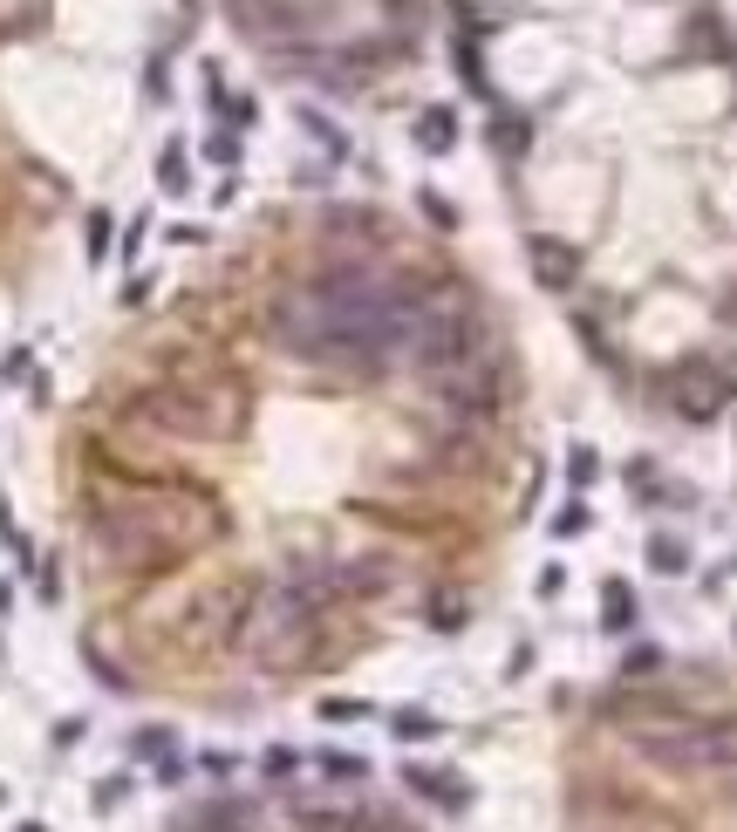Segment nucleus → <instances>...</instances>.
<instances>
[{
	"mask_svg": "<svg viewBox=\"0 0 737 832\" xmlns=\"http://www.w3.org/2000/svg\"><path fill=\"white\" fill-rule=\"evenodd\" d=\"M485 362V314L478 307H430L424 321L410 328V369L424 376H451V369H471Z\"/></svg>",
	"mask_w": 737,
	"mask_h": 832,
	"instance_id": "nucleus-3",
	"label": "nucleus"
},
{
	"mask_svg": "<svg viewBox=\"0 0 737 832\" xmlns=\"http://www.w3.org/2000/svg\"><path fill=\"white\" fill-rule=\"evenodd\" d=\"M649 560H656V573H683V567H690L683 539H656V546H649Z\"/></svg>",
	"mask_w": 737,
	"mask_h": 832,
	"instance_id": "nucleus-10",
	"label": "nucleus"
},
{
	"mask_svg": "<svg viewBox=\"0 0 737 832\" xmlns=\"http://www.w3.org/2000/svg\"><path fill=\"white\" fill-rule=\"evenodd\" d=\"M164 185H171V191H185V185H192V178H185V157H178V151L164 157Z\"/></svg>",
	"mask_w": 737,
	"mask_h": 832,
	"instance_id": "nucleus-15",
	"label": "nucleus"
},
{
	"mask_svg": "<svg viewBox=\"0 0 737 832\" xmlns=\"http://www.w3.org/2000/svg\"><path fill=\"white\" fill-rule=\"evenodd\" d=\"M594 471H601V464H594V451H574V457H567V478H574V485H594Z\"/></svg>",
	"mask_w": 737,
	"mask_h": 832,
	"instance_id": "nucleus-13",
	"label": "nucleus"
},
{
	"mask_svg": "<svg viewBox=\"0 0 737 832\" xmlns=\"http://www.w3.org/2000/svg\"><path fill=\"white\" fill-rule=\"evenodd\" d=\"M621 669H628V676H656V669H662V655H656V648H635V655H628Z\"/></svg>",
	"mask_w": 737,
	"mask_h": 832,
	"instance_id": "nucleus-14",
	"label": "nucleus"
},
{
	"mask_svg": "<svg viewBox=\"0 0 737 832\" xmlns=\"http://www.w3.org/2000/svg\"><path fill=\"white\" fill-rule=\"evenodd\" d=\"M526 260H533V273H540L546 294H574V280H581V253H574L567 239L533 232V239H526Z\"/></svg>",
	"mask_w": 737,
	"mask_h": 832,
	"instance_id": "nucleus-4",
	"label": "nucleus"
},
{
	"mask_svg": "<svg viewBox=\"0 0 737 832\" xmlns=\"http://www.w3.org/2000/svg\"><path fill=\"white\" fill-rule=\"evenodd\" d=\"M410 792H424V798H437L444 812H465V785H451V771H410Z\"/></svg>",
	"mask_w": 737,
	"mask_h": 832,
	"instance_id": "nucleus-6",
	"label": "nucleus"
},
{
	"mask_svg": "<svg viewBox=\"0 0 737 832\" xmlns=\"http://www.w3.org/2000/svg\"><path fill=\"white\" fill-rule=\"evenodd\" d=\"M430 628H465V601L458 594H437L430 601Z\"/></svg>",
	"mask_w": 737,
	"mask_h": 832,
	"instance_id": "nucleus-11",
	"label": "nucleus"
},
{
	"mask_svg": "<svg viewBox=\"0 0 737 832\" xmlns=\"http://www.w3.org/2000/svg\"><path fill=\"white\" fill-rule=\"evenodd\" d=\"M485 137H492V151H499V157H526V151H533V123H526L519 110H492Z\"/></svg>",
	"mask_w": 737,
	"mask_h": 832,
	"instance_id": "nucleus-5",
	"label": "nucleus"
},
{
	"mask_svg": "<svg viewBox=\"0 0 737 832\" xmlns=\"http://www.w3.org/2000/svg\"><path fill=\"white\" fill-rule=\"evenodd\" d=\"M458 82H465V89H478V96H485V62H478V48H471V35L458 41Z\"/></svg>",
	"mask_w": 737,
	"mask_h": 832,
	"instance_id": "nucleus-9",
	"label": "nucleus"
},
{
	"mask_svg": "<svg viewBox=\"0 0 737 832\" xmlns=\"http://www.w3.org/2000/svg\"><path fill=\"white\" fill-rule=\"evenodd\" d=\"M137 416L171 437H239L246 396H239V382H164L137 403Z\"/></svg>",
	"mask_w": 737,
	"mask_h": 832,
	"instance_id": "nucleus-2",
	"label": "nucleus"
},
{
	"mask_svg": "<svg viewBox=\"0 0 737 832\" xmlns=\"http://www.w3.org/2000/svg\"><path fill=\"white\" fill-rule=\"evenodd\" d=\"M587 526V505H581V512H560V519H553V532H560V539H567V532H581Z\"/></svg>",
	"mask_w": 737,
	"mask_h": 832,
	"instance_id": "nucleus-16",
	"label": "nucleus"
},
{
	"mask_svg": "<svg viewBox=\"0 0 737 832\" xmlns=\"http://www.w3.org/2000/svg\"><path fill=\"white\" fill-rule=\"evenodd\" d=\"M396 737H437V717H424V710H396Z\"/></svg>",
	"mask_w": 737,
	"mask_h": 832,
	"instance_id": "nucleus-12",
	"label": "nucleus"
},
{
	"mask_svg": "<svg viewBox=\"0 0 737 832\" xmlns=\"http://www.w3.org/2000/svg\"><path fill=\"white\" fill-rule=\"evenodd\" d=\"M417 144H424L430 157H444L451 144H458V116H451V110H424V123H417Z\"/></svg>",
	"mask_w": 737,
	"mask_h": 832,
	"instance_id": "nucleus-7",
	"label": "nucleus"
},
{
	"mask_svg": "<svg viewBox=\"0 0 737 832\" xmlns=\"http://www.w3.org/2000/svg\"><path fill=\"white\" fill-rule=\"evenodd\" d=\"M601 607H608V614H601L608 628H628V621H635V601H628V587H621V580H608V587H601Z\"/></svg>",
	"mask_w": 737,
	"mask_h": 832,
	"instance_id": "nucleus-8",
	"label": "nucleus"
},
{
	"mask_svg": "<svg viewBox=\"0 0 737 832\" xmlns=\"http://www.w3.org/2000/svg\"><path fill=\"white\" fill-rule=\"evenodd\" d=\"M89 532H96V546L110 553V560H123V567H171V560H185L192 546H205V539H219L226 532V519L205 505V498H137V505H110V512H96L89 519Z\"/></svg>",
	"mask_w": 737,
	"mask_h": 832,
	"instance_id": "nucleus-1",
	"label": "nucleus"
}]
</instances>
